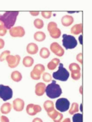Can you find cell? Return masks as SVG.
I'll use <instances>...</instances> for the list:
<instances>
[{
	"mask_svg": "<svg viewBox=\"0 0 92 122\" xmlns=\"http://www.w3.org/2000/svg\"><path fill=\"white\" fill-rule=\"evenodd\" d=\"M7 33V29L5 28L4 24L0 21V36H5Z\"/></svg>",
	"mask_w": 92,
	"mask_h": 122,
	"instance_id": "f1b7e54d",
	"label": "cell"
},
{
	"mask_svg": "<svg viewBox=\"0 0 92 122\" xmlns=\"http://www.w3.org/2000/svg\"><path fill=\"white\" fill-rule=\"evenodd\" d=\"M52 76L55 80H61V81H66L69 77V72L63 67L62 63L59 64V68L58 70L52 74Z\"/></svg>",
	"mask_w": 92,
	"mask_h": 122,
	"instance_id": "3957f363",
	"label": "cell"
},
{
	"mask_svg": "<svg viewBox=\"0 0 92 122\" xmlns=\"http://www.w3.org/2000/svg\"><path fill=\"white\" fill-rule=\"evenodd\" d=\"M69 68L72 72V78L74 80H78L80 79L81 74H80V67L78 64L72 63L69 65Z\"/></svg>",
	"mask_w": 92,
	"mask_h": 122,
	"instance_id": "30bf717a",
	"label": "cell"
},
{
	"mask_svg": "<svg viewBox=\"0 0 92 122\" xmlns=\"http://www.w3.org/2000/svg\"><path fill=\"white\" fill-rule=\"evenodd\" d=\"M45 71V67L42 64H37L33 68L32 71L30 73V76L32 79L38 80L41 78V75Z\"/></svg>",
	"mask_w": 92,
	"mask_h": 122,
	"instance_id": "ba28073f",
	"label": "cell"
},
{
	"mask_svg": "<svg viewBox=\"0 0 92 122\" xmlns=\"http://www.w3.org/2000/svg\"><path fill=\"white\" fill-rule=\"evenodd\" d=\"M63 45L66 49H72L77 46V42L74 36L69 35H63Z\"/></svg>",
	"mask_w": 92,
	"mask_h": 122,
	"instance_id": "277c9868",
	"label": "cell"
},
{
	"mask_svg": "<svg viewBox=\"0 0 92 122\" xmlns=\"http://www.w3.org/2000/svg\"><path fill=\"white\" fill-rule=\"evenodd\" d=\"M77 60L79 61L81 64L82 63V53H80L77 55Z\"/></svg>",
	"mask_w": 92,
	"mask_h": 122,
	"instance_id": "836d02e7",
	"label": "cell"
},
{
	"mask_svg": "<svg viewBox=\"0 0 92 122\" xmlns=\"http://www.w3.org/2000/svg\"><path fill=\"white\" fill-rule=\"evenodd\" d=\"M46 85L43 82H39L36 85V94L38 97L44 95L46 91Z\"/></svg>",
	"mask_w": 92,
	"mask_h": 122,
	"instance_id": "5bb4252c",
	"label": "cell"
},
{
	"mask_svg": "<svg viewBox=\"0 0 92 122\" xmlns=\"http://www.w3.org/2000/svg\"><path fill=\"white\" fill-rule=\"evenodd\" d=\"M27 51L30 55H36L38 51V46L35 43H30L27 46Z\"/></svg>",
	"mask_w": 92,
	"mask_h": 122,
	"instance_id": "9a60e30c",
	"label": "cell"
},
{
	"mask_svg": "<svg viewBox=\"0 0 92 122\" xmlns=\"http://www.w3.org/2000/svg\"><path fill=\"white\" fill-rule=\"evenodd\" d=\"M70 102L66 98H61L56 101L55 107L60 112H66L69 109Z\"/></svg>",
	"mask_w": 92,
	"mask_h": 122,
	"instance_id": "52a82bcc",
	"label": "cell"
},
{
	"mask_svg": "<svg viewBox=\"0 0 92 122\" xmlns=\"http://www.w3.org/2000/svg\"><path fill=\"white\" fill-rule=\"evenodd\" d=\"M47 30L50 34V36H51L52 38H55V39L59 38L61 35V30L57 27V24L54 21H51L48 24Z\"/></svg>",
	"mask_w": 92,
	"mask_h": 122,
	"instance_id": "5b68a950",
	"label": "cell"
},
{
	"mask_svg": "<svg viewBox=\"0 0 92 122\" xmlns=\"http://www.w3.org/2000/svg\"><path fill=\"white\" fill-rule=\"evenodd\" d=\"M82 86L80 87V93H82Z\"/></svg>",
	"mask_w": 92,
	"mask_h": 122,
	"instance_id": "b9f144b4",
	"label": "cell"
},
{
	"mask_svg": "<svg viewBox=\"0 0 92 122\" xmlns=\"http://www.w3.org/2000/svg\"><path fill=\"white\" fill-rule=\"evenodd\" d=\"M13 97V91L9 86L0 85V98L3 101H7Z\"/></svg>",
	"mask_w": 92,
	"mask_h": 122,
	"instance_id": "8992f818",
	"label": "cell"
},
{
	"mask_svg": "<svg viewBox=\"0 0 92 122\" xmlns=\"http://www.w3.org/2000/svg\"><path fill=\"white\" fill-rule=\"evenodd\" d=\"M20 60H21V57L19 55H10V54L7 55L5 59V60L7 61L8 66L11 68L17 67L19 64Z\"/></svg>",
	"mask_w": 92,
	"mask_h": 122,
	"instance_id": "9c48e42d",
	"label": "cell"
},
{
	"mask_svg": "<svg viewBox=\"0 0 92 122\" xmlns=\"http://www.w3.org/2000/svg\"><path fill=\"white\" fill-rule=\"evenodd\" d=\"M79 41H80V44H82V36H80L79 37Z\"/></svg>",
	"mask_w": 92,
	"mask_h": 122,
	"instance_id": "f35d334b",
	"label": "cell"
},
{
	"mask_svg": "<svg viewBox=\"0 0 92 122\" xmlns=\"http://www.w3.org/2000/svg\"><path fill=\"white\" fill-rule=\"evenodd\" d=\"M34 63V59L30 56H26L23 59V65L25 67H30Z\"/></svg>",
	"mask_w": 92,
	"mask_h": 122,
	"instance_id": "7402d4cb",
	"label": "cell"
},
{
	"mask_svg": "<svg viewBox=\"0 0 92 122\" xmlns=\"http://www.w3.org/2000/svg\"><path fill=\"white\" fill-rule=\"evenodd\" d=\"M46 96L50 99H55L59 97L62 93V89L61 86L57 84L55 80H52V83L46 87L45 91Z\"/></svg>",
	"mask_w": 92,
	"mask_h": 122,
	"instance_id": "7a4b0ae2",
	"label": "cell"
},
{
	"mask_svg": "<svg viewBox=\"0 0 92 122\" xmlns=\"http://www.w3.org/2000/svg\"><path fill=\"white\" fill-rule=\"evenodd\" d=\"M44 108L45 110L49 112H52L53 110V108H54V104H53V102H51V101H46L44 102Z\"/></svg>",
	"mask_w": 92,
	"mask_h": 122,
	"instance_id": "484cf974",
	"label": "cell"
},
{
	"mask_svg": "<svg viewBox=\"0 0 92 122\" xmlns=\"http://www.w3.org/2000/svg\"><path fill=\"white\" fill-rule=\"evenodd\" d=\"M33 122H42V121H41L40 118H35L34 120H33Z\"/></svg>",
	"mask_w": 92,
	"mask_h": 122,
	"instance_id": "74e56055",
	"label": "cell"
},
{
	"mask_svg": "<svg viewBox=\"0 0 92 122\" xmlns=\"http://www.w3.org/2000/svg\"><path fill=\"white\" fill-rule=\"evenodd\" d=\"M41 108L39 105H36V104H30L27 105V111L29 115L31 116H34L36 115L37 112H41Z\"/></svg>",
	"mask_w": 92,
	"mask_h": 122,
	"instance_id": "4fadbf2b",
	"label": "cell"
},
{
	"mask_svg": "<svg viewBox=\"0 0 92 122\" xmlns=\"http://www.w3.org/2000/svg\"><path fill=\"white\" fill-rule=\"evenodd\" d=\"M60 64V60L58 58H53L50 62L47 64V68L49 70L53 71L57 68V66Z\"/></svg>",
	"mask_w": 92,
	"mask_h": 122,
	"instance_id": "d6986e66",
	"label": "cell"
},
{
	"mask_svg": "<svg viewBox=\"0 0 92 122\" xmlns=\"http://www.w3.org/2000/svg\"><path fill=\"white\" fill-rule=\"evenodd\" d=\"M30 14H31L32 15H33V16H36V15H38V14H39L40 12H38V11H30Z\"/></svg>",
	"mask_w": 92,
	"mask_h": 122,
	"instance_id": "8d00e7d4",
	"label": "cell"
},
{
	"mask_svg": "<svg viewBox=\"0 0 92 122\" xmlns=\"http://www.w3.org/2000/svg\"><path fill=\"white\" fill-rule=\"evenodd\" d=\"M34 39L38 42L44 41L46 39V34L44 32H41V31L36 32L34 34Z\"/></svg>",
	"mask_w": 92,
	"mask_h": 122,
	"instance_id": "44dd1931",
	"label": "cell"
},
{
	"mask_svg": "<svg viewBox=\"0 0 92 122\" xmlns=\"http://www.w3.org/2000/svg\"><path fill=\"white\" fill-rule=\"evenodd\" d=\"M10 34L13 38H21V37L24 36L25 31L22 27L18 26V27H12L10 30Z\"/></svg>",
	"mask_w": 92,
	"mask_h": 122,
	"instance_id": "8fae6325",
	"label": "cell"
},
{
	"mask_svg": "<svg viewBox=\"0 0 92 122\" xmlns=\"http://www.w3.org/2000/svg\"><path fill=\"white\" fill-rule=\"evenodd\" d=\"M19 13V11H7L3 15L0 14V21L4 24L7 30H10L13 27Z\"/></svg>",
	"mask_w": 92,
	"mask_h": 122,
	"instance_id": "6da1fadb",
	"label": "cell"
},
{
	"mask_svg": "<svg viewBox=\"0 0 92 122\" xmlns=\"http://www.w3.org/2000/svg\"><path fill=\"white\" fill-rule=\"evenodd\" d=\"M10 110H11V104L10 103H5L1 107V111L2 113H5V114L9 113Z\"/></svg>",
	"mask_w": 92,
	"mask_h": 122,
	"instance_id": "d4e9b609",
	"label": "cell"
},
{
	"mask_svg": "<svg viewBox=\"0 0 92 122\" xmlns=\"http://www.w3.org/2000/svg\"><path fill=\"white\" fill-rule=\"evenodd\" d=\"M73 122H82V113H77L73 116Z\"/></svg>",
	"mask_w": 92,
	"mask_h": 122,
	"instance_id": "83f0119b",
	"label": "cell"
},
{
	"mask_svg": "<svg viewBox=\"0 0 92 122\" xmlns=\"http://www.w3.org/2000/svg\"><path fill=\"white\" fill-rule=\"evenodd\" d=\"M63 122H70V119L69 118H66V120L63 121Z\"/></svg>",
	"mask_w": 92,
	"mask_h": 122,
	"instance_id": "ab89813d",
	"label": "cell"
},
{
	"mask_svg": "<svg viewBox=\"0 0 92 122\" xmlns=\"http://www.w3.org/2000/svg\"><path fill=\"white\" fill-rule=\"evenodd\" d=\"M71 32L73 35H79L82 32V24H77L74 25L71 29Z\"/></svg>",
	"mask_w": 92,
	"mask_h": 122,
	"instance_id": "ffe728a7",
	"label": "cell"
},
{
	"mask_svg": "<svg viewBox=\"0 0 92 122\" xmlns=\"http://www.w3.org/2000/svg\"><path fill=\"white\" fill-rule=\"evenodd\" d=\"M5 46V41L2 38H0V49Z\"/></svg>",
	"mask_w": 92,
	"mask_h": 122,
	"instance_id": "e575fe53",
	"label": "cell"
},
{
	"mask_svg": "<svg viewBox=\"0 0 92 122\" xmlns=\"http://www.w3.org/2000/svg\"><path fill=\"white\" fill-rule=\"evenodd\" d=\"M1 121L2 122H9V119L5 116H2L1 117Z\"/></svg>",
	"mask_w": 92,
	"mask_h": 122,
	"instance_id": "d590c367",
	"label": "cell"
},
{
	"mask_svg": "<svg viewBox=\"0 0 92 122\" xmlns=\"http://www.w3.org/2000/svg\"><path fill=\"white\" fill-rule=\"evenodd\" d=\"M52 13L51 11H42L41 12V15H42L44 19H48L49 18H51Z\"/></svg>",
	"mask_w": 92,
	"mask_h": 122,
	"instance_id": "1f68e13d",
	"label": "cell"
},
{
	"mask_svg": "<svg viewBox=\"0 0 92 122\" xmlns=\"http://www.w3.org/2000/svg\"><path fill=\"white\" fill-rule=\"evenodd\" d=\"M74 22L73 17L71 15H64L61 19V23L64 26V27H69V26L72 25Z\"/></svg>",
	"mask_w": 92,
	"mask_h": 122,
	"instance_id": "e0dca14e",
	"label": "cell"
},
{
	"mask_svg": "<svg viewBox=\"0 0 92 122\" xmlns=\"http://www.w3.org/2000/svg\"><path fill=\"white\" fill-rule=\"evenodd\" d=\"M42 79H43V80L45 82H49V81L52 80V76H51V75H50L49 73L45 72L42 75Z\"/></svg>",
	"mask_w": 92,
	"mask_h": 122,
	"instance_id": "f546056e",
	"label": "cell"
},
{
	"mask_svg": "<svg viewBox=\"0 0 92 122\" xmlns=\"http://www.w3.org/2000/svg\"><path fill=\"white\" fill-rule=\"evenodd\" d=\"M9 54H10V51H8V50H6V51H4L0 55V61L1 62H2V61H4L5 60V57L7 55H9Z\"/></svg>",
	"mask_w": 92,
	"mask_h": 122,
	"instance_id": "d6a6232c",
	"label": "cell"
},
{
	"mask_svg": "<svg viewBox=\"0 0 92 122\" xmlns=\"http://www.w3.org/2000/svg\"><path fill=\"white\" fill-rule=\"evenodd\" d=\"M78 111V104L77 103H73L72 104V108L69 111L70 114L73 115L74 113L77 112Z\"/></svg>",
	"mask_w": 92,
	"mask_h": 122,
	"instance_id": "4dcf8cb0",
	"label": "cell"
},
{
	"mask_svg": "<svg viewBox=\"0 0 92 122\" xmlns=\"http://www.w3.org/2000/svg\"><path fill=\"white\" fill-rule=\"evenodd\" d=\"M50 55V52H49V50L46 48V47H43L40 50V56L44 58V59H46L49 57Z\"/></svg>",
	"mask_w": 92,
	"mask_h": 122,
	"instance_id": "cb8c5ba5",
	"label": "cell"
},
{
	"mask_svg": "<svg viewBox=\"0 0 92 122\" xmlns=\"http://www.w3.org/2000/svg\"><path fill=\"white\" fill-rule=\"evenodd\" d=\"M24 102L21 99H16L13 101V108L16 111H21L24 109Z\"/></svg>",
	"mask_w": 92,
	"mask_h": 122,
	"instance_id": "2e32d148",
	"label": "cell"
},
{
	"mask_svg": "<svg viewBox=\"0 0 92 122\" xmlns=\"http://www.w3.org/2000/svg\"><path fill=\"white\" fill-rule=\"evenodd\" d=\"M82 104H80V110H81V111H82Z\"/></svg>",
	"mask_w": 92,
	"mask_h": 122,
	"instance_id": "60d3db41",
	"label": "cell"
},
{
	"mask_svg": "<svg viewBox=\"0 0 92 122\" xmlns=\"http://www.w3.org/2000/svg\"><path fill=\"white\" fill-rule=\"evenodd\" d=\"M34 26L37 28V29H42L44 27V21L40 19H35L34 21Z\"/></svg>",
	"mask_w": 92,
	"mask_h": 122,
	"instance_id": "4316f807",
	"label": "cell"
},
{
	"mask_svg": "<svg viewBox=\"0 0 92 122\" xmlns=\"http://www.w3.org/2000/svg\"><path fill=\"white\" fill-rule=\"evenodd\" d=\"M48 115L51 117L55 122H60L63 118V115L61 114V113L57 112V111L55 110H52V112H48Z\"/></svg>",
	"mask_w": 92,
	"mask_h": 122,
	"instance_id": "ac0fdd59",
	"label": "cell"
},
{
	"mask_svg": "<svg viewBox=\"0 0 92 122\" xmlns=\"http://www.w3.org/2000/svg\"><path fill=\"white\" fill-rule=\"evenodd\" d=\"M50 50L58 57H62L64 55V49L57 42H54L50 45Z\"/></svg>",
	"mask_w": 92,
	"mask_h": 122,
	"instance_id": "7c38bea8",
	"label": "cell"
},
{
	"mask_svg": "<svg viewBox=\"0 0 92 122\" xmlns=\"http://www.w3.org/2000/svg\"><path fill=\"white\" fill-rule=\"evenodd\" d=\"M11 79L14 82H20L21 80V79H22V75L18 71H13L12 74H11Z\"/></svg>",
	"mask_w": 92,
	"mask_h": 122,
	"instance_id": "603a6c76",
	"label": "cell"
}]
</instances>
